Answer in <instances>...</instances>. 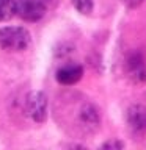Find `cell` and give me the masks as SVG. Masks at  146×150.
Segmentation results:
<instances>
[{"label": "cell", "instance_id": "cell-8", "mask_svg": "<svg viewBox=\"0 0 146 150\" xmlns=\"http://www.w3.org/2000/svg\"><path fill=\"white\" fill-rule=\"evenodd\" d=\"M75 9L82 14H89L93 11V5H94V0H72Z\"/></svg>", "mask_w": 146, "mask_h": 150}, {"label": "cell", "instance_id": "cell-3", "mask_svg": "<svg viewBox=\"0 0 146 150\" xmlns=\"http://www.w3.org/2000/svg\"><path fill=\"white\" fill-rule=\"evenodd\" d=\"M25 111L35 122H44L47 119V97L42 92H31L27 97Z\"/></svg>", "mask_w": 146, "mask_h": 150}, {"label": "cell", "instance_id": "cell-6", "mask_svg": "<svg viewBox=\"0 0 146 150\" xmlns=\"http://www.w3.org/2000/svg\"><path fill=\"white\" fill-rule=\"evenodd\" d=\"M129 72L137 81H146V66L140 53H134L127 61Z\"/></svg>", "mask_w": 146, "mask_h": 150}, {"label": "cell", "instance_id": "cell-5", "mask_svg": "<svg viewBox=\"0 0 146 150\" xmlns=\"http://www.w3.org/2000/svg\"><path fill=\"white\" fill-rule=\"evenodd\" d=\"M83 77V67L79 64H69L64 67L58 69L57 72V81L63 86H71L80 81V78Z\"/></svg>", "mask_w": 146, "mask_h": 150}, {"label": "cell", "instance_id": "cell-9", "mask_svg": "<svg viewBox=\"0 0 146 150\" xmlns=\"http://www.w3.org/2000/svg\"><path fill=\"white\" fill-rule=\"evenodd\" d=\"M124 147V144L121 142V141H108V142H105L102 145V149H113V150H120V149H122Z\"/></svg>", "mask_w": 146, "mask_h": 150}, {"label": "cell", "instance_id": "cell-2", "mask_svg": "<svg viewBox=\"0 0 146 150\" xmlns=\"http://www.w3.org/2000/svg\"><path fill=\"white\" fill-rule=\"evenodd\" d=\"M16 13L25 22H36L44 17V0H16Z\"/></svg>", "mask_w": 146, "mask_h": 150}, {"label": "cell", "instance_id": "cell-10", "mask_svg": "<svg viewBox=\"0 0 146 150\" xmlns=\"http://www.w3.org/2000/svg\"><path fill=\"white\" fill-rule=\"evenodd\" d=\"M124 2H126L127 5H129V6L134 8V6H138V5H140L141 2H143V0H124Z\"/></svg>", "mask_w": 146, "mask_h": 150}, {"label": "cell", "instance_id": "cell-7", "mask_svg": "<svg viewBox=\"0 0 146 150\" xmlns=\"http://www.w3.org/2000/svg\"><path fill=\"white\" fill-rule=\"evenodd\" d=\"M16 14V0H0V22L9 21Z\"/></svg>", "mask_w": 146, "mask_h": 150}, {"label": "cell", "instance_id": "cell-1", "mask_svg": "<svg viewBox=\"0 0 146 150\" xmlns=\"http://www.w3.org/2000/svg\"><path fill=\"white\" fill-rule=\"evenodd\" d=\"M31 42V36L22 27L0 28V49L9 52H22Z\"/></svg>", "mask_w": 146, "mask_h": 150}, {"label": "cell", "instance_id": "cell-4", "mask_svg": "<svg viewBox=\"0 0 146 150\" xmlns=\"http://www.w3.org/2000/svg\"><path fill=\"white\" fill-rule=\"evenodd\" d=\"M127 124L135 133H146V108L134 105L127 110Z\"/></svg>", "mask_w": 146, "mask_h": 150}]
</instances>
